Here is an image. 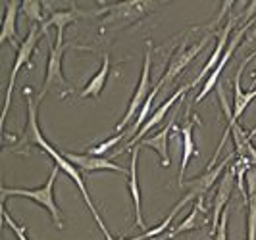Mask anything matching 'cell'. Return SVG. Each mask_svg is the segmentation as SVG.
<instances>
[{
    "label": "cell",
    "mask_w": 256,
    "mask_h": 240,
    "mask_svg": "<svg viewBox=\"0 0 256 240\" xmlns=\"http://www.w3.org/2000/svg\"><path fill=\"white\" fill-rule=\"evenodd\" d=\"M24 96H26V102H27V125H26V131L22 133V137L18 139V142H16V146H14L12 150L16 152V154H24V156H27V152H29L31 146H38L40 150L46 152L52 160H54V164L58 165L66 175L77 185V189H79V192H81V196H83V200H85V204H87L89 212L92 214V217H94V221H96L98 229L102 231L104 239L116 240L114 237L110 235L108 227L104 225L102 217H100V214H98L96 206H94L92 200H90L89 192H87V187H85V181H83V175L79 173V169H77L76 165L72 164L68 158H64V154H60L54 146H50L48 140L42 137V133H40V129H38V119H37V110H38V102L40 100H38V98H33V90L29 89V87L24 89Z\"/></svg>",
    "instance_id": "6da1fadb"
},
{
    "label": "cell",
    "mask_w": 256,
    "mask_h": 240,
    "mask_svg": "<svg viewBox=\"0 0 256 240\" xmlns=\"http://www.w3.org/2000/svg\"><path fill=\"white\" fill-rule=\"evenodd\" d=\"M60 171H62V169H60L58 165H54L48 181H46L40 189L29 190V189H8V187H2V204L6 202V198H8V196H24V198H29V200L37 202L38 206H42V208L50 214L54 225L62 231V229H64L62 212H60L58 204H56V200H54V183H56V177H58V173H60Z\"/></svg>",
    "instance_id": "7a4b0ae2"
},
{
    "label": "cell",
    "mask_w": 256,
    "mask_h": 240,
    "mask_svg": "<svg viewBox=\"0 0 256 240\" xmlns=\"http://www.w3.org/2000/svg\"><path fill=\"white\" fill-rule=\"evenodd\" d=\"M56 42L50 48V56H48V65H46V75H44V83H42V89L37 98L42 100L46 96V92L56 90L60 98H64L66 94L72 92V85L66 81L64 71H62V62H64V54L66 46L64 44V31H56Z\"/></svg>",
    "instance_id": "3957f363"
},
{
    "label": "cell",
    "mask_w": 256,
    "mask_h": 240,
    "mask_svg": "<svg viewBox=\"0 0 256 240\" xmlns=\"http://www.w3.org/2000/svg\"><path fill=\"white\" fill-rule=\"evenodd\" d=\"M154 8V2H120V4H110L102 6L96 15H104L102 27H122L135 23Z\"/></svg>",
    "instance_id": "277c9868"
},
{
    "label": "cell",
    "mask_w": 256,
    "mask_h": 240,
    "mask_svg": "<svg viewBox=\"0 0 256 240\" xmlns=\"http://www.w3.org/2000/svg\"><path fill=\"white\" fill-rule=\"evenodd\" d=\"M150 58H152V44H150V40H146V44H144V63H142L141 79H139V85H137V89H135L133 98L129 102V108H128V112H126V115H124V119L116 125V131H118V133H122L124 127H128L129 123L135 121V117L141 112L142 104L146 102L148 94H150Z\"/></svg>",
    "instance_id": "5b68a950"
},
{
    "label": "cell",
    "mask_w": 256,
    "mask_h": 240,
    "mask_svg": "<svg viewBox=\"0 0 256 240\" xmlns=\"http://www.w3.org/2000/svg\"><path fill=\"white\" fill-rule=\"evenodd\" d=\"M42 35V31H40V27L33 25L31 27V31L27 33V37L20 42V48H18V54H16V62L12 65V71H10V79H8V90H6V102H4V112H2V119H0V123L4 125V121H6V115H8V110H10V102H12V92H14V87H16V77L20 73V69L29 63V67H31V56H33V52L37 48V42L38 38Z\"/></svg>",
    "instance_id": "8992f818"
},
{
    "label": "cell",
    "mask_w": 256,
    "mask_h": 240,
    "mask_svg": "<svg viewBox=\"0 0 256 240\" xmlns=\"http://www.w3.org/2000/svg\"><path fill=\"white\" fill-rule=\"evenodd\" d=\"M210 38H212V35H206L200 42H196V44H192V46H187L185 42L180 46V50L176 52L174 56H172V60H170V63H168L166 71H164V75L160 77V81H158V85L160 87H164L166 83H172L176 77L180 75L181 71L189 65V63L200 54V52L206 48V44L210 42Z\"/></svg>",
    "instance_id": "52a82bcc"
},
{
    "label": "cell",
    "mask_w": 256,
    "mask_h": 240,
    "mask_svg": "<svg viewBox=\"0 0 256 240\" xmlns=\"http://www.w3.org/2000/svg\"><path fill=\"white\" fill-rule=\"evenodd\" d=\"M233 158H235V154H231L230 152L228 158L216 165V169H214V167H212V169H206L200 177H196V179H192V181H189V183H185L183 189H187V194L183 196V200H185L187 204L192 202V200H204L206 192L216 185L218 177L228 169V165L231 164Z\"/></svg>",
    "instance_id": "ba28073f"
},
{
    "label": "cell",
    "mask_w": 256,
    "mask_h": 240,
    "mask_svg": "<svg viewBox=\"0 0 256 240\" xmlns=\"http://www.w3.org/2000/svg\"><path fill=\"white\" fill-rule=\"evenodd\" d=\"M189 89H191V85H183V87H180V89L176 90V92L170 96V100H166L164 104H162V106H160V108H156V110H154V114H150V117L146 119V123L141 127V131L135 135V139L131 140V142H128L124 148H120V150L116 152V154H112V158H116L118 154H122L124 150H133V148H135V146H137V144H139V142L144 139V135H146L150 129H154L156 125H160V123H162V119L166 117V114L170 112V108H172L174 104H178V102L183 98V94H187V90H189Z\"/></svg>",
    "instance_id": "9c48e42d"
},
{
    "label": "cell",
    "mask_w": 256,
    "mask_h": 240,
    "mask_svg": "<svg viewBox=\"0 0 256 240\" xmlns=\"http://www.w3.org/2000/svg\"><path fill=\"white\" fill-rule=\"evenodd\" d=\"M235 177H237V164H233L231 167H228V169L224 171V177L220 181L218 192H216V196H214V208H212V219H210V235H212V237L216 235L220 219H222V214H224L226 208H228Z\"/></svg>",
    "instance_id": "30bf717a"
},
{
    "label": "cell",
    "mask_w": 256,
    "mask_h": 240,
    "mask_svg": "<svg viewBox=\"0 0 256 240\" xmlns=\"http://www.w3.org/2000/svg\"><path fill=\"white\" fill-rule=\"evenodd\" d=\"M256 19L252 17L246 25H243L239 31H235V35H233V38L230 40V44H228V48H226V52H224V56H222V60H220V63H218V67L208 75V79L204 81V85H202V89H200V92L196 94V98H194V102H200V100H204L206 96H208V92L214 89L216 85H218V81H220V75H222V71H224V67L228 65V62L231 60V56H233V52L237 50V46L241 44V40H243V37H244V33L248 31V27L254 23Z\"/></svg>",
    "instance_id": "8fae6325"
},
{
    "label": "cell",
    "mask_w": 256,
    "mask_h": 240,
    "mask_svg": "<svg viewBox=\"0 0 256 240\" xmlns=\"http://www.w3.org/2000/svg\"><path fill=\"white\" fill-rule=\"evenodd\" d=\"M241 15H235V17H230L228 19V23L224 25V29L220 31V37H218V44H216V48H214V52H212V56L208 58V62L204 63V67L200 69V73L194 77V81H191L189 85L192 87H196L200 81H204V79H208V75L218 67L220 60H222V56H224V52H226V48H228V44H230V37H231V29H233V25H235V21L239 19Z\"/></svg>",
    "instance_id": "7c38bea8"
},
{
    "label": "cell",
    "mask_w": 256,
    "mask_h": 240,
    "mask_svg": "<svg viewBox=\"0 0 256 240\" xmlns=\"http://www.w3.org/2000/svg\"><path fill=\"white\" fill-rule=\"evenodd\" d=\"M64 158H68L77 169L90 173V171H116V173H126L124 167L114 164L110 158L102 156H90V154H74V152H64Z\"/></svg>",
    "instance_id": "4fadbf2b"
},
{
    "label": "cell",
    "mask_w": 256,
    "mask_h": 240,
    "mask_svg": "<svg viewBox=\"0 0 256 240\" xmlns=\"http://www.w3.org/2000/svg\"><path fill=\"white\" fill-rule=\"evenodd\" d=\"M181 108V102L178 104V108H176V112H174V115H172V119H170V123H168L160 133H156V135H152V137H146V139H142L137 146H146V148H152V150H156L158 154H160V164H162V167H168L170 165V156H168V137H170V131L174 129V123H176V117H178V112H180Z\"/></svg>",
    "instance_id": "5bb4252c"
},
{
    "label": "cell",
    "mask_w": 256,
    "mask_h": 240,
    "mask_svg": "<svg viewBox=\"0 0 256 240\" xmlns=\"http://www.w3.org/2000/svg\"><path fill=\"white\" fill-rule=\"evenodd\" d=\"M139 150L141 146H135L131 150V164H129V192L133 198V208H135V227L146 229L144 219H142L141 210V189H139V179H137V160H139Z\"/></svg>",
    "instance_id": "9a60e30c"
},
{
    "label": "cell",
    "mask_w": 256,
    "mask_h": 240,
    "mask_svg": "<svg viewBox=\"0 0 256 240\" xmlns=\"http://www.w3.org/2000/svg\"><path fill=\"white\" fill-rule=\"evenodd\" d=\"M204 214H206V208L202 206V200H196L194 208L191 210V214L187 215L178 227H174L172 231H168L164 235L156 237L154 240H172V239H176V237H180L181 233L196 231L198 227H202V217H204Z\"/></svg>",
    "instance_id": "2e32d148"
},
{
    "label": "cell",
    "mask_w": 256,
    "mask_h": 240,
    "mask_svg": "<svg viewBox=\"0 0 256 240\" xmlns=\"http://www.w3.org/2000/svg\"><path fill=\"white\" fill-rule=\"evenodd\" d=\"M22 10V4L16 0L6 2V12H4V21L0 29V42H12L14 48H20L18 44V12Z\"/></svg>",
    "instance_id": "e0dca14e"
},
{
    "label": "cell",
    "mask_w": 256,
    "mask_h": 240,
    "mask_svg": "<svg viewBox=\"0 0 256 240\" xmlns=\"http://www.w3.org/2000/svg\"><path fill=\"white\" fill-rule=\"evenodd\" d=\"M108 73H110V56L104 54L102 56V67L98 69V73L90 77V81L87 83V87L81 90L79 98H98L100 92H102L104 85H106V79H108Z\"/></svg>",
    "instance_id": "ac0fdd59"
},
{
    "label": "cell",
    "mask_w": 256,
    "mask_h": 240,
    "mask_svg": "<svg viewBox=\"0 0 256 240\" xmlns=\"http://www.w3.org/2000/svg\"><path fill=\"white\" fill-rule=\"evenodd\" d=\"M181 135H183V158H181V167H180V189H183L185 185V171H187V165L189 160L196 154L194 150V140H192V121L191 119H185V123L181 127Z\"/></svg>",
    "instance_id": "d6986e66"
},
{
    "label": "cell",
    "mask_w": 256,
    "mask_h": 240,
    "mask_svg": "<svg viewBox=\"0 0 256 240\" xmlns=\"http://www.w3.org/2000/svg\"><path fill=\"white\" fill-rule=\"evenodd\" d=\"M79 15H81V12L77 8H72V10H54L50 13V17L40 23V31H42V35L46 33L48 27H56V31H66V27L72 25L74 21H77Z\"/></svg>",
    "instance_id": "ffe728a7"
},
{
    "label": "cell",
    "mask_w": 256,
    "mask_h": 240,
    "mask_svg": "<svg viewBox=\"0 0 256 240\" xmlns=\"http://www.w3.org/2000/svg\"><path fill=\"white\" fill-rule=\"evenodd\" d=\"M185 206H187V202L181 198L180 202L176 204V208L170 212V215H168L166 219H164V221H162L158 227L150 229V231H144V233H142V235H139V237H133V239H128V240H150V239H156V237H160V235H164V233L168 231V227L174 223V219L178 217V214H180V212L183 210V208H185ZM122 240H124V239H122Z\"/></svg>",
    "instance_id": "44dd1931"
},
{
    "label": "cell",
    "mask_w": 256,
    "mask_h": 240,
    "mask_svg": "<svg viewBox=\"0 0 256 240\" xmlns=\"http://www.w3.org/2000/svg\"><path fill=\"white\" fill-rule=\"evenodd\" d=\"M22 12L26 13L29 19L37 21V23H42V4L38 0H26L22 2Z\"/></svg>",
    "instance_id": "7402d4cb"
},
{
    "label": "cell",
    "mask_w": 256,
    "mask_h": 240,
    "mask_svg": "<svg viewBox=\"0 0 256 240\" xmlns=\"http://www.w3.org/2000/svg\"><path fill=\"white\" fill-rule=\"evenodd\" d=\"M122 140H124V133H118L116 137L104 140V142H100L98 146H92V148H89V152H87V154H90V156H102V154H106L110 148H114L116 144H118V142H122Z\"/></svg>",
    "instance_id": "603a6c76"
},
{
    "label": "cell",
    "mask_w": 256,
    "mask_h": 240,
    "mask_svg": "<svg viewBox=\"0 0 256 240\" xmlns=\"http://www.w3.org/2000/svg\"><path fill=\"white\" fill-rule=\"evenodd\" d=\"M2 217H4V223L14 231V235L18 237V240H29L27 239V229L22 227V225H18L12 217H10V214L6 212V208H4V206H2Z\"/></svg>",
    "instance_id": "cb8c5ba5"
},
{
    "label": "cell",
    "mask_w": 256,
    "mask_h": 240,
    "mask_svg": "<svg viewBox=\"0 0 256 240\" xmlns=\"http://www.w3.org/2000/svg\"><path fill=\"white\" fill-rule=\"evenodd\" d=\"M254 98H256V87H254L252 90H248V92H244V94H243V100H241V104H239L237 108H233V117H235V119H239V117L243 115L244 108H246V106H248L250 102L254 100Z\"/></svg>",
    "instance_id": "d4e9b609"
},
{
    "label": "cell",
    "mask_w": 256,
    "mask_h": 240,
    "mask_svg": "<svg viewBox=\"0 0 256 240\" xmlns=\"http://www.w3.org/2000/svg\"><path fill=\"white\" fill-rule=\"evenodd\" d=\"M228 208H226V212L222 214V219H220V225H218V231H216V235L212 237L214 240H228Z\"/></svg>",
    "instance_id": "484cf974"
},
{
    "label": "cell",
    "mask_w": 256,
    "mask_h": 240,
    "mask_svg": "<svg viewBox=\"0 0 256 240\" xmlns=\"http://www.w3.org/2000/svg\"><path fill=\"white\" fill-rule=\"evenodd\" d=\"M252 58H256V50L252 52V54H250V56H248V58H244V62L248 63V62H250V60H252Z\"/></svg>",
    "instance_id": "4316f807"
},
{
    "label": "cell",
    "mask_w": 256,
    "mask_h": 240,
    "mask_svg": "<svg viewBox=\"0 0 256 240\" xmlns=\"http://www.w3.org/2000/svg\"><path fill=\"white\" fill-rule=\"evenodd\" d=\"M248 137H250V140L254 139V137H256V127L252 129V131H250V133H248Z\"/></svg>",
    "instance_id": "83f0119b"
},
{
    "label": "cell",
    "mask_w": 256,
    "mask_h": 240,
    "mask_svg": "<svg viewBox=\"0 0 256 240\" xmlns=\"http://www.w3.org/2000/svg\"><path fill=\"white\" fill-rule=\"evenodd\" d=\"M252 85H256V71L252 73Z\"/></svg>",
    "instance_id": "f1b7e54d"
},
{
    "label": "cell",
    "mask_w": 256,
    "mask_h": 240,
    "mask_svg": "<svg viewBox=\"0 0 256 240\" xmlns=\"http://www.w3.org/2000/svg\"><path fill=\"white\" fill-rule=\"evenodd\" d=\"M254 37H256V27L252 29V35H250V38H254Z\"/></svg>",
    "instance_id": "f546056e"
},
{
    "label": "cell",
    "mask_w": 256,
    "mask_h": 240,
    "mask_svg": "<svg viewBox=\"0 0 256 240\" xmlns=\"http://www.w3.org/2000/svg\"><path fill=\"white\" fill-rule=\"evenodd\" d=\"M150 240H154V239H150Z\"/></svg>",
    "instance_id": "4dcf8cb0"
}]
</instances>
